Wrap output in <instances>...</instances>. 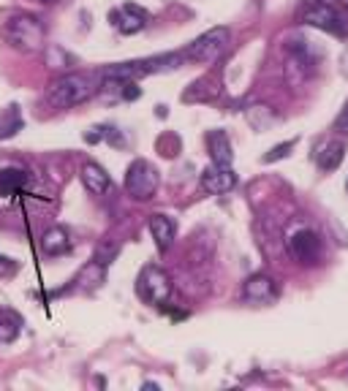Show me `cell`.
Masks as SVG:
<instances>
[{
  "instance_id": "cell-1",
  "label": "cell",
  "mask_w": 348,
  "mask_h": 391,
  "mask_svg": "<svg viewBox=\"0 0 348 391\" xmlns=\"http://www.w3.org/2000/svg\"><path fill=\"white\" fill-rule=\"evenodd\" d=\"M95 90H98V82L93 73H66L49 84L46 104L55 109H71L82 101H87Z\"/></svg>"
},
{
  "instance_id": "cell-18",
  "label": "cell",
  "mask_w": 348,
  "mask_h": 391,
  "mask_svg": "<svg viewBox=\"0 0 348 391\" xmlns=\"http://www.w3.org/2000/svg\"><path fill=\"white\" fill-rule=\"evenodd\" d=\"M25 185H28V174H25L22 169H3V172H0V196H3V199L17 196Z\"/></svg>"
},
{
  "instance_id": "cell-22",
  "label": "cell",
  "mask_w": 348,
  "mask_h": 391,
  "mask_svg": "<svg viewBox=\"0 0 348 391\" xmlns=\"http://www.w3.org/2000/svg\"><path fill=\"white\" fill-rule=\"evenodd\" d=\"M139 96H142V90H139L134 82H122V98H125V101H136Z\"/></svg>"
},
{
  "instance_id": "cell-24",
  "label": "cell",
  "mask_w": 348,
  "mask_h": 391,
  "mask_svg": "<svg viewBox=\"0 0 348 391\" xmlns=\"http://www.w3.org/2000/svg\"><path fill=\"white\" fill-rule=\"evenodd\" d=\"M338 3H340V6H343V8H348V0H338Z\"/></svg>"
},
{
  "instance_id": "cell-9",
  "label": "cell",
  "mask_w": 348,
  "mask_h": 391,
  "mask_svg": "<svg viewBox=\"0 0 348 391\" xmlns=\"http://www.w3.org/2000/svg\"><path fill=\"white\" fill-rule=\"evenodd\" d=\"M242 296L253 304H270L277 299V285L270 275H250L242 285Z\"/></svg>"
},
{
  "instance_id": "cell-15",
  "label": "cell",
  "mask_w": 348,
  "mask_h": 391,
  "mask_svg": "<svg viewBox=\"0 0 348 391\" xmlns=\"http://www.w3.org/2000/svg\"><path fill=\"white\" fill-rule=\"evenodd\" d=\"M207 147H210L212 163H221V166L232 163V144H229V136L223 131H210L207 134Z\"/></svg>"
},
{
  "instance_id": "cell-4",
  "label": "cell",
  "mask_w": 348,
  "mask_h": 391,
  "mask_svg": "<svg viewBox=\"0 0 348 391\" xmlns=\"http://www.w3.org/2000/svg\"><path fill=\"white\" fill-rule=\"evenodd\" d=\"M229 44H232L229 28H212V30H207V33H201V36L196 38L183 55H185V60L212 63V60H218L229 49Z\"/></svg>"
},
{
  "instance_id": "cell-11",
  "label": "cell",
  "mask_w": 348,
  "mask_h": 391,
  "mask_svg": "<svg viewBox=\"0 0 348 391\" xmlns=\"http://www.w3.org/2000/svg\"><path fill=\"white\" fill-rule=\"evenodd\" d=\"M147 228H150V234H153L155 245H158L161 253H166V250L174 245L177 226H174V220H172V217H166V215H150Z\"/></svg>"
},
{
  "instance_id": "cell-25",
  "label": "cell",
  "mask_w": 348,
  "mask_h": 391,
  "mask_svg": "<svg viewBox=\"0 0 348 391\" xmlns=\"http://www.w3.org/2000/svg\"><path fill=\"white\" fill-rule=\"evenodd\" d=\"M39 3H55V0H39Z\"/></svg>"
},
{
  "instance_id": "cell-14",
  "label": "cell",
  "mask_w": 348,
  "mask_h": 391,
  "mask_svg": "<svg viewBox=\"0 0 348 391\" xmlns=\"http://www.w3.org/2000/svg\"><path fill=\"white\" fill-rule=\"evenodd\" d=\"M41 250H44L46 255H63V253H68V250H71V234H68L66 228H60V226L49 228V231L41 237Z\"/></svg>"
},
{
  "instance_id": "cell-16",
  "label": "cell",
  "mask_w": 348,
  "mask_h": 391,
  "mask_svg": "<svg viewBox=\"0 0 348 391\" xmlns=\"http://www.w3.org/2000/svg\"><path fill=\"white\" fill-rule=\"evenodd\" d=\"M25 120H22V111L17 104H8V107L0 111V139H11L22 131Z\"/></svg>"
},
{
  "instance_id": "cell-8",
  "label": "cell",
  "mask_w": 348,
  "mask_h": 391,
  "mask_svg": "<svg viewBox=\"0 0 348 391\" xmlns=\"http://www.w3.org/2000/svg\"><path fill=\"white\" fill-rule=\"evenodd\" d=\"M237 185V174L232 172V166H221V163H212L201 172V188L212 196H221V193H229Z\"/></svg>"
},
{
  "instance_id": "cell-19",
  "label": "cell",
  "mask_w": 348,
  "mask_h": 391,
  "mask_svg": "<svg viewBox=\"0 0 348 391\" xmlns=\"http://www.w3.org/2000/svg\"><path fill=\"white\" fill-rule=\"evenodd\" d=\"M104 269H107V266H104L101 261L93 258V261H90V264L77 275V280H74L77 288H98V285L104 283Z\"/></svg>"
},
{
  "instance_id": "cell-21",
  "label": "cell",
  "mask_w": 348,
  "mask_h": 391,
  "mask_svg": "<svg viewBox=\"0 0 348 391\" xmlns=\"http://www.w3.org/2000/svg\"><path fill=\"white\" fill-rule=\"evenodd\" d=\"M14 275H17V261H11V258L0 255V280H6V278H14Z\"/></svg>"
},
{
  "instance_id": "cell-6",
  "label": "cell",
  "mask_w": 348,
  "mask_h": 391,
  "mask_svg": "<svg viewBox=\"0 0 348 391\" xmlns=\"http://www.w3.org/2000/svg\"><path fill=\"white\" fill-rule=\"evenodd\" d=\"M302 19L313 28H321V30L332 33V36H346L348 33V22L329 0H310Z\"/></svg>"
},
{
  "instance_id": "cell-7",
  "label": "cell",
  "mask_w": 348,
  "mask_h": 391,
  "mask_svg": "<svg viewBox=\"0 0 348 391\" xmlns=\"http://www.w3.org/2000/svg\"><path fill=\"white\" fill-rule=\"evenodd\" d=\"M289 253L300 264H315L321 258V239H318V234L310 231V228H300L289 239Z\"/></svg>"
},
{
  "instance_id": "cell-3",
  "label": "cell",
  "mask_w": 348,
  "mask_h": 391,
  "mask_svg": "<svg viewBox=\"0 0 348 391\" xmlns=\"http://www.w3.org/2000/svg\"><path fill=\"white\" fill-rule=\"evenodd\" d=\"M158 182H161V174L150 161H134L125 172V193L136 201H147L153 199V193L158 190Z\"/></svg>"
},
{
  "instance_id": "cell-12",
  "label": "cell",
  "mask_w": 348,
  "mask_h": 391,
  "mask_svg": "<svg viewBox=\"0 0 348 391\" xmlns=\"http://www.w3.org/2000/svg\"><path fill=\"white\" fill-rule=\"evenodd\" d=\"M82 182L93 196H104L107 190H112V179L98 163H84L82 166Z\"/></svg>"
},
{
  "instance_id": "cell-23",
  "label": "cell",
  "mask_w": 348,
  "mask_h": 391,
  "mask_svg": "<svg viewBox=\"0 0 348 391\" xmlns=\"http://www.w3.org/2000/svg\"><path fill=\"white\" fill-rule=\"evenodd\" d=\"M335 131H340V134H348V104L343 107V111L338 114V120H335Z\"/></svg>"
},
{
  "instance_id": "cell-13",
  "label": "cell",
  "mask_w": 348,
  "mask_h": 391,
  "mask_svg": "<svg viewBox=\"0 0 348 391\" xmlns=\"http://www.w3.org/2000/svg\"><path fill=\"white\" fill-rule=\"evenodd\" d=\"M343 155H346V144L340 139H335V142H327L324 147H318L315 163H318L321 172H335L343 163Z\"/></svg>"
},
{
  "instance_id": "cell-5",
  "label": "cell",
  "mask_w": 348,
  "mask_h": 391,
  "mask_svg": "<svg viewBox=\"0 0 348 391\" xmlns=\"http://www.w3.org/2000/svg\"><path fill=\"white\" fill-rule=\"evenodd\" d=\"M136 291H139V296L147 302V304H169V299H172V280H169V275L161 269V266H145L142 272H139V280H136Z\"/></svg>"
},
{
  "instance_id": "cell-20",
  "label": "cell",
  "mask_w": 348,
  "mask_h": 391,
  "mask_svg": "<svg viewBox=\"0 0 348 391\" xmlns=\"http://www.w3.org/2000/svg\"><path fill=\"white\" fill-rule=\"evenodd\" d=\"M294 144H297V142H286V144H277V147H272L270 152L264 155V163H275V161H280V158H286V155H291V149H294Z\"/></svg>"
},
{
  "instance_id": "cell-17",
  "label": "cell",
  "mask_w": 348,
  "mask_h": 391,
  "mask_svg": "<svg viewBox=\"0 0 348 391\" xmlns=\"http://www.w3.org/2000/svg\"><path fill=\"white\" fill-rule=\"evenodd\" d=\"M22 331V316H17L14 310H0V345H8L19 337Z\"/></svg>"
},
{
  "instance_id": "cell-10",
  "label": "cell",
  "mask_w": 348,
  "mask_h": 391,
  "mask_svg": "<svg viewBox=\"0 0 348 391\" xmlns=\"http://www.w3.org/2000/svg\"><path fill=\"white\" fill-rule=\"evenodd\" d=\"M112 25H115L120 33H125V36H131V33H139V30H145V25H147V11L145 8H139V6H122V8H115L112 11Z\"/></svg>"
},
{
  "instance_id": "cell-2",
  "label": "cell",
  "mask_w": 348,
  "mask_h": 391,
  "mask_svg": "<svg viewBox=\"0 0 348 391\" xmlns=\"http://www.w3.org/2000/svg\"><path fill=\"white\" fill-rule=\"evenodd\" d=\"M3 38L17 52H39L44 49V25L33 14H14L3 25Z\"/></svg>"
}]
</instances>
